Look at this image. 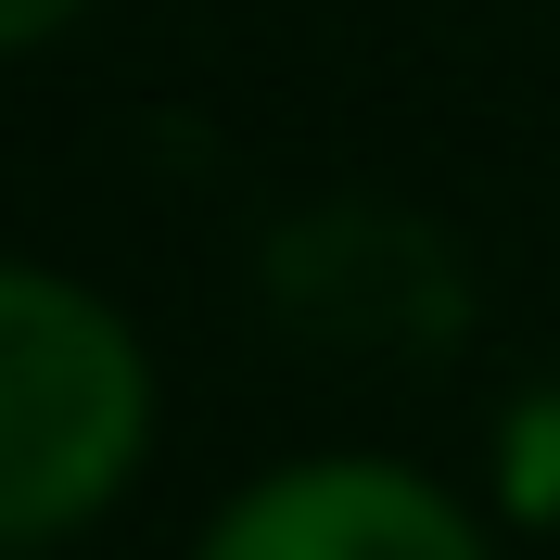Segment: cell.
<instances>
[{"label": "cell", "mask_w": 560, "mask_h": 560, "mask_svg": "<svg viewBox=\"0 0 560 560\" xmlns=\"http://www.w3.org/2000/svg\"><path fill=\"white\" fill-rule=\"evenodd\" d=\"M153 370L77 280L0 268V548L77 535L128 485Z\"/></svg>", "instance_id": "cell-1"}, {"label": "cell", "mask_w": 560, "mask_h": 560, "mask_svg": "<svg viewBox=\"0 0 560 560\" xmlns=\"http://www.w3.org/2000/svg\"><path fill=\"white\" fill-rule=\"evenodd\" d=\"M65 13H77V0H0V51H13V38H51Z\"/></svg>", "instance_id": "cell-3"}, {"label": "cell", "mask_w": 560, "mask_h": 560, "mask_svg": "<svg viewBox=\"0 0 560 560\" xmlns=\"http://www.w3.org/2000/svg\"><path fill=\"white\" fill-rule=\"evenodd\" d=\"M205 560H485V548L433 485H408L383 458H318V471L255 485L205 535Z\"/></svg>", "instance_id": "cell-2"}]
</instances>
